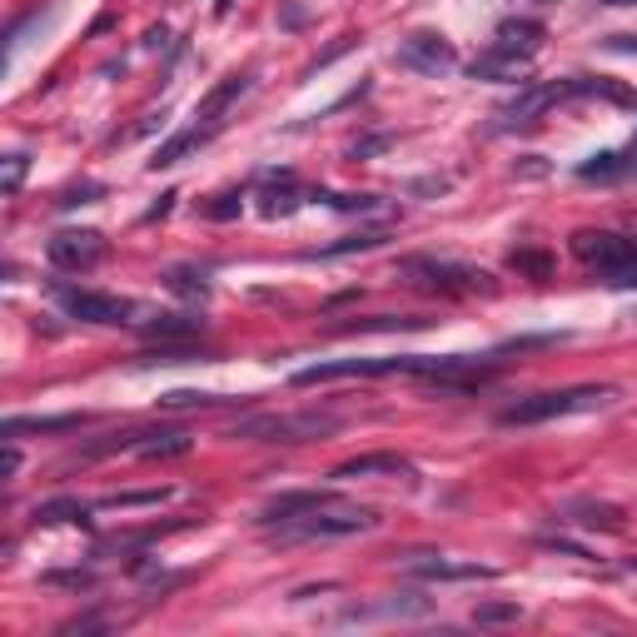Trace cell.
I'll return each mask as SVG.
<instances>
[{
	"label": "cell",
	"instance_id": "cell-1",
	"mask_svg": "<svg viewBox=\"0 0 637 637\" xmlns=\"http://www.w3.org/2000/svg\"><path fill=\"white\" fill-rule=\"evenodd\" d=\"M264 523L280 528L284 543L299 538H349V533H368L378 523L374 508L344 503L339 493H284L264 508Z\"/></svg>",
	"mask_w": 637,
	"mask_h": 637
},
{
	"label": "cell",
	"instance_id": "cell-2",
	"mask_svg": "<svg viewBox=\"0 0 637 637\" xmlns=\"http://www.w3.org/2000/svg\"><path fill=\"white\" fill-rule=\"evenodd\" d=\"M478 359H429V354H399V359H334V364H309L294 374L299 389L309 384H334V378H384V374H419V378H448V374H464L474 368Z\"/></svg>",
	"mask_w": 637,
	"mask_h": 637
},
{
	"label": "cell",
	"instance_id": "cell-3",
	"mask_svg": "<svg viewBox=\"0 0 637 637\" xmlns=\"http://www.w3.org/2000/svg\"><path fill=\"white\" fill-rule=\"evenodd\" d=\"M617 399L613 384H578V389H548L533 394V399H519L513 409H503L508 429H528V423H548V419H568V413H588V409H607Z\"/></svg>",
	"mask_w": 637,
	"mask_h": 637
},
{
	"label": "cell",
	"instance_id": "cell-4",
	"mask_svg": "<svg viewBox=\"0 0 637 637\" xmlns=\"http://www.w3.org/2000/svg\"><path fill=\"white\" fill-rule=\"evenodd\" d=\"M339 419L334 413H284V419H274V413H264V419H244L229 429V439H260V443H309V439H325V433H334Z\"/></svg>",
	"mask_w": 637,
	"mask_h": 637
},
{
	"label": "cell",
	"instance_id": "cell-5",
	"mask_svg": "<svg viewBox=\"0 0 637 637\" xmlns=\"http://www.w3.org/2000/svg\"><path fill=\"white\" fill-rule=\"evenodd\" d=\"M399 274L419 289H439V294H468V289H493L484 270H468V264L454 260H433V254H413V260L399 264Z\"/></svg>",
	"mask_w": 637,
	"mask_h": 637
},
{
	"label": "cell",
	"instance_id": "cell-6",
	"mask_svg": "<svg viewBox=\"0 0 637 637\" xmlns=\"http://www.w3.org/2000/svg\"><path fill=\"white\" fill-rule=\"evenodd\" d=\"M572 254H578L588 270L613 274V270H623V264L637 260V239H623V235H613V229H578V235H572Z\"/></svg>",
	"mask_w": 637,
	"mask_h": 637
},
{
	"label": "cell",
	"instance_id": "cell-7",
	"mask_svg": "<svg viewBox=\"0 0 637 637\" xmlns=\"http://www.w3.org/2000/svg\"><path fill=\"white\" fill-rule=\"evenodd\" d=\"M45 254H50L55 270H66V274L95 270V264L105 260V235H100V229H60V235H50Z\"/></svg>",
	"mask_w": 637,
	"mask_h": 637
},
{
	"label": "cell",
	"instance_id": "cell-8",
	"mask_svg": "<svg viewBox=\"0 0 637 637\" xmlns=\"http://www.w3.org/2000/svg\"><path fill=\"white\" fill-rule=\"evenodd\" d=\"M55 299L66 304L70 319H80V325H135L130 314L135 304L120 299V294H95V289H60Z\"/></svg>",
	"mask_w": 637,
	"mask_h": 637
},
{
	"label": "cell",
	"instance_id": "cell-9",
	"mask_svg": "<svg viewBox=\"0 0 637 637\" xmlns=\"http://www.w3.org/2000/svg\"><path fill=\"white\" fill-rule=\"evenodd\" d=\"M399 66L419 70V76H448V70H458V50L433 31H413L399 45Z\"/></svg>",
	"mask_w": 637,
	"mask_h": 637
},
{
	"label": "cell",
	"instance_id": "cell-10",
	"mask_svg": "<svg viewBox=\"0 0 637 637\" xmlns=\"http://www.w3.org/2000/svg\"><path fill=\"white\" fill-rule=\"evenodd\" d=\"M403 568H409L413 578H448V583H458V578H493V568H478V562L429 558V553H413V558H403Z\"/></svg>",
	"mask_w": 637,
	"mask_h": 637
},
{
	"label": "cell",
	"instance_id": "cell-11",
	"mask_svg": "<svg viewBox=\"0 0 637 637\" xmlns=\"http://www.w3.org/2000/svg\"><path fill=\"white\" fill-rule=\"evenodd\" d=\"M543 45V25L538 21H498L493 31V50H508V55H538Z\"/></svg>",
	"mask_w": 637,
	"mask_h": 637
},
{
	"label": "cell",
	"instance_id": "cell-12",
	"mask_svg": "<svg viewBox=\"0 0 637 637\" xmlns=\"http://www.w3.org/2000/svg\"><path fill=\"white\" fill-rule=\"evenodd\" d=\"M578 174H583V180H627V174H637V145L633 150L593 155V160L578 164Z\"/></svg>",
	"mask_w": 637,
	"mask_h": 637
},
{
	"label": "cell",
	"instance_id": "cell-13",
	"mask_svg": "<svg viewBox=\"0 0 637 637\" xmlns=\"http://www.w3.org/2000/svg\"><path fill=\"white\" fill-rule=\"evenodd\" d=\"M299 184H294V174H280V180H270L260 190V215L264 219H280V215H294L299 209Z\"/></svg>",
	"mask_w": 637,
	"mask_h": 637
},
{
	"label": "cell",
	"instance_id": "cell-14",
	"mask_svg": "<svg viewBox=\"0 0 637 637\" xmlns=\"http://www.w3.org/2000/svg\"><path fill=\"white\" fill-rule=\"evenodd\" d=\"M249 90V76H225L215 90H209L205 100H200V110H195V120H205V125H219V115H225L229 105H235L239 95Z\"/></svg>",
	"mask_w": 637,
	"mask_h": 637
},
{
	"label": "cell",
	"instance_id": "cell-15",
	"mask_svg": "<svg viewBox=\"0 0 637 637\" xmlns=\"http://www.w3.org/2000/svg\"><path fill=\"white\" fill-rule=\"evenodd\" d=\"M374 474H413V464L399 454H364L334 468V478H374Z\"/></svg>",
	"mask_w": 637,
	"mask_h": 637
},
{
	"label": "cell",
	"instance_id": "cell-16",
	"mask_svg": "<svg viewBox=\"0 0 637 637\" xmlns=\"http://www.w3.org/2000/svg\"><path fill=\"white\" fill-rule=\"evenodd\" d=\"M528 70V55H508V50H488L484 60H474V80H523Z\"/></svg>",
	"mask_w": 637,
	"mask_h": 637
},
{
	"label": "cell",
	"instance_id": "cell-17",
	"mask_svg": "<svg viewBox=\"0 0 637 637\" xmlns=\"http://www.w3.org/2000/svg\"><path fill=\"white\" fill-rule=\"evenodd\" d=\"M209 135H215V125H195V130H184V135H174V140H164L160 150H155V170H170V164H180L184 155L195 150V145H205Z\"/></svg>",
	"mask_w": 637,
	"mask_h": 637
},
{
	"label": "cell",
	"instance_id": "cell-18",
	"mask_svg": "<svg viewBox=\"0 0 637 637\" xmlns=\"http://www.w3.org/2000/svg\"><path fill=\"white\" fill-rule=\"evenodd\" d=\"M80 413H55V419H11L5 423V439H21V433H66V429H80Z\"/></svg>",
	"mask_w": 637,
	"mask_h": 637
},
{
	"label": "cell",
	"instance_id": "cell-19",
	"mask_svg": "<svg viewBox=\"0 0 637 637\" xmlns=\"http://www.w3.org/2000/svg\"><path fill=\"white\" fill-rule=\"evenodd\" d=\"M145 334H155V339H190V334H200V319H190V314H155V319H145Z\"/></svg>",
	"mask_w": 637,
	"mask_h": 637
},
{
	"label": "cell",
	"instance_id": "cell-20",
	"mask_svg": "<svg viewBox=\"0 0 637 637\" xmlns=\"http://www.w3.org/2000/svg\"><path fill=\"white\" fill-rule=\"evenodd\" d=\"M35 523H90V508L76 498H50L35 508Z\"/></svg>",
	"mask_w": 637,
	"mask_h": 637
},
{
	"label": "cell",
	"instance_id": "cell-21",
	"mask_svg": "<svg viewBox=\"0 0 637 637\" xmlns=\"http://www.w3.org/2000/svg\"><path fill=\"white\" fill-rule=\"evenodd\" d=\"M140 454L145 458H180V454H190V439H184V433H150V439L140 443Z\"/></svg>",
	"mask_w": 637,
	"mask_h": 637
},
{
	"label": "cell",
	"instance_id": "cell-22",
	"mask_svg": "<svg viewBox=\"0 0 637 637\" xmlns=\"http://www.w3.org/2000/svg\"><path fill=\"white\" fill-rule=\"evenodd\" d=\"M164 409H219V403H229V399H219V394H200V389H174V394H164Z\"/></svg>",
	"mask_w": 637,
	"mask_h": 637
},
{
	"label": "cell",
	"instance_id": "cell-23",
	"mask_svg": "<svg viewBox=\"0 0 637 637\" xmlns=\"http://www.w3.org/2000/svg\"><path fill=\"white\" fill-rule=\"evenodd\" d=\"M572 513H583V528H623V513L617 508H607V503H578Z\"/></svg>",
	"mask_w": 637,
	"mask_h": 637
},
{
	"label": "cell",
	"instance_id": "cell-24",
	"mask_svg": "<svg viewBox=\"0 0 637 637\" xmlns=\"http://www.w3.org/2000/svg\"><path fill=\"white\" fill-rule=\"evenodd\" d=\"M523 607L519 603H478L474 607V623L478 627H498V623H519Z\"/></svg>",
	"mask_w": 637,
	"mask_h": 637
},
{
	"label": "cell",
	"instance_id": "cell-25",
	"mask_svg": "<svg viewBox=\"0 0 637 637\" xmlns=\"http://www.w3.org/2000/svg\"><path fill=\"white\" fill-rule=\"evenodd\" d=\"M513 270L533 274V280H548V274H553V260H548V254H538V249H513Z\"/></svg>",
	"mask_w": 637,
	"mask_h": 637
},
{
	"label": "cell",
	"instance_id": "cell-26",
	"mask_svg": "<svg viewBox=\"0 0 637 637\" xmlns=\"http://www.w3.org/2000/svg\"><path fill=\"white\" fill-rule=\"evenodd\" d=\"M164 488H155V493H110L100 508H145V503H160Z\"/></svg>",
	"mask_w": 637,
	"mask_h": 637
},
{
	"label": "cell",
	"instance_id": "cell-27",
	"mask_svg": "<svg viewBox=\"0 0 637 637\" xmlns=\"http://www.w3.org/2000/svg\"><path fill=\"white\" fill-rule=\"evenodd\" d=\"M378 244H384V235H349L339 244H329L325 254H354V249H378Z\"/></svg>",
	"mask_w": 637,
	"mask_h": 637
},
{
	"label": "cell",
	"instance_id": "cell-28",
	"mask_svg": "<svg viewBox=\"0 0 637 637\" xmlns=\"http://www.w3.org/2000/svg\"><path fill=\"white\" fill-rule=\"evenodd\" d=\"M239 215V195H215L205 205V219H235Z\"/></svg>",
	"mask_w": 637,
	"mask_h": 637
},
{
	"label": "cell",
	"instance_id": "cell-29",
	"mask_svg": "<svg viewBox=\"0 0 637 637\" xmlns=\"http://www.w3.org/2000/svg\"><path fill=\"white\" fill-rule=\"evenodd\" d=\"M45 583H60V588H95V572H45Z\"/></svg>",
	"mask_w": 637,
	"mask_h": 637
},
{
	"label": "cell",
	"instance_id": "cell-30",
	"mask_svg": "<svg viewBox=\"0 0 637 637\" xmlns=\"http://www.w3.org/2000/svg\"><path fill=\"white\" fill-rule=\"evenodd\" d=\"M21 180H25V155H11V160H5V195H15Z\"/></svg>",
	"mask_w": 637,
	"mask_h": 637
},
{
	"label": "cell",
	"instance_id": "cell-31",
	"mask_svg": "<svg viewBox=\"0 0 637 637\" xmlns=\"http://www.w3.org/2000/svg\"><path fill=\"white\" fill-rule=\"evenodd\" d=\"M170 289H180V294H205L209 284H205V280L195 284V274H190V270H174V274H170Z\"/></svg>",
	"mask_w": 637,
	"mask_h": 637
},
{
	"label": "cell",
	"instance_id": "cell-32",
	"mask_svg": "<svg viewBox=\"0 0 637 637\" xmlns=\"http://www.w3.org/2000/svg\"><path fill=\"white\" fill-rule=\"evenodd\" d=\"M613 289H637V260L633 264H623V270H613V274H603Z\"/></svg>",
	"mask_w": 637,
	"mask_h": 637
},
{
	"label": "cell",
	"instance_id": "cell-33",
	"mask_svg": "<svg viewBox=\"0 0 637 637\" xmlns=\"http://www.w3.org/2000/svg\"><path fill=\"white\" fill-rule=\"evenodd\" d=\"M607 50H623V55H637V35H613Z\"/></svg>",
	"mask_w": 637,
	"mask_h": 637
},
{
	"label": "cell",
	"instance_id": "cell-34",
	"mask_svg": "<svg viewBox=\"0 0 637 637\" xmlns=\"http://www.w3.org/2000/svg\"><path fill=\"white\" fill-rule=\"evenodd\" d=\"M598 5H637V0H598Z\"/></svg>",
	"mask_w": 637,
	"mask_h": 637
}]
</instances>
